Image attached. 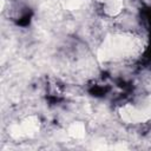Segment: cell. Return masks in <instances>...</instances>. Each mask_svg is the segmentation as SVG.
I'll list each match as a JSON object with an SVG mask.
<instances>
[{"mask_svg":"<svg viewBox=\"0 0 151 151\" xmlns=\"http://www.w3.org/2000/svg\"><path fill=\"white\" fill-rule=\"evenodd\" d=\"M136 48V40L130 35L107 37L98 50V59L100 61L119 59L131 54Z\"/></svg>","mask_w":151,"mask_h":151,"instance_id":"6da1fadb","label":"cell"},{"mask_svg":"<svg viewBox=\"0 0 151 151\" xmlns=\"http://www.w3.org/2000/svg\"><path fill=\"white\" fill-rule=\"evenodd\" d=\"M120 117L126 123H144L151 118V96L146 97L139 105H125L120 109Z\"/></svg>","mask_w":151,"mask_h":151,"instance_id":"7a4b0ae2","label":"cell"},{"mask_svg":"<svg viewBox=\"0 0 151 151\" xmlns=\"http://www.w3.org/2000/svg\"><path fill=\"white\" fill-rule=\"evenodd\" d=\"M39 129V119L34 116L26 118L21 124H15L11 127V134L14 138L34 134Z\"/></svg>","mask_w":151,"mask_h":151,"instance_id":"3957f363","label":"cell"},{"mask_svg":"<svg viewBox=\"0 0 151 151\" xmlns=\"http://www.w3.org/2000/svg\"><path fill=\"white\" fill-rule=\"evenodd\" d=\"M105 12L109 15H117L123 8L122 0H105Z\"/></svg>","mask_w":151,"mask_h":151,"instance_id":"277c9868","label":"cell"},{"mask_svg":"<svg viewBox=\"0 0 151 151\" xmlns=\"http://www.w3.org/2000/svg\"><path fill=\"white\" fill-rule=\"evenodd\" d=\"M68 134L73 138H83L85 136V125L80 122L73 123L68 127Z\"/></svg>","mask_w":151,"mask_h":151,"instance_id":"5b68a950","label":"cell"},{"mask_svg":"<svg viewBox=\"0 0 151 151\" xmlns=\"http://www.w3.org/2000/svg\"><path fill=\"white\" fill-rule=\"evenodd\" d=\"M80 6V0H68L66 4V7L68 9H76Z\"/></svg>","mask_w":151,"mask_h":151,"instance_id":"8992f818","label":"cell"},{"mask_svg":"<svg viewBox=\"0 0 151 151\" xmlns=\"http://www.w3.org/2000/svg\"><path fill=\"white\" fill-rule=\"evenodd\" d=\"M99 1H105V0H99Z\"/></svg>","mask_w":151,"mask_h":151,"instance_id":"52a82bcc","label":"cell"}]
</instances>
